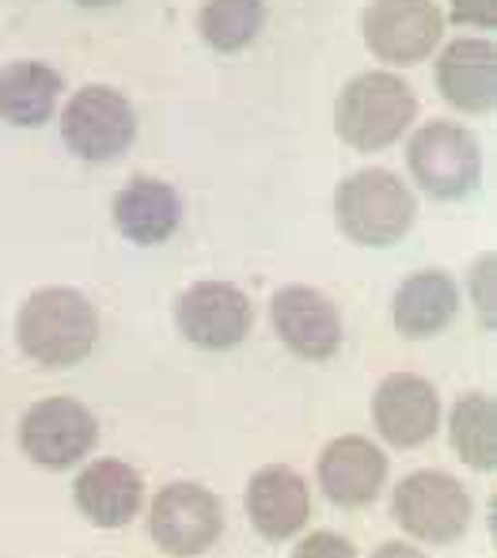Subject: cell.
Returning <instances> with one entry per match:
<instances>
[{
    "instance_id": "cell-1",
    "label": "cell",
    "mask_w": 497,
    "mask_h": 558,
    "mask_svg": "<svg viewBox=\"0 0 497 558\" xmlns=\"http://www.w3.org/2000/svg\"><path fill=\"white\" fill-rule=\"evenodd\" d=\"M15 338H20V350L46 368L81 365L99 342L96 304L65 286L38 289L15 316Z\"/></svg>"
},
{
    "instance_id": "cell-2",
    "label": "cell",
    "mask_w": 497,
    "mask_h": 558,
    "mask_svg": "<svg viewBox=\"0 0 497 558\" xmlns=\"http://www.w3.org/2000/svg\"><path fill=\"white\" fill-rule=\"evenodd\" d=\"M417 202L410 186L388 168H365L342 179L335 191V221L361 247H391L414 228Z\"/></svg>"
},
{
    "instance_id": "cell-3",
    "label": "cell",
    "mask_w": 497,
    "mask_h": 558,
    "mask_svg": "<svg viewBox=\"0 0 497 558\" xmlns=\"http://www.w3.org/2000/svg\"><path fill=\"white\" fill-rule=\"evenodd\" d=\"M417 114V99L396 73H361L335 104V133L357 153H380L396 145Z\"/></svg>"
},
{
    "instance_id": "cell-4",
    "label": "cell",
    "mask_w": 497,
    "mask_h": 558,
    "mask_svg": "<svg viewBox=\"0 0 497 558\" xmlns=\"http://www.w3.org/2000/svg\"><path fill=\"white\" fill-rule=\"evenodd\" d=\"M391 517L407 536L433 547H448L468 536L475 501L468 486L448 471H410L391 494Z\"/></svg>"
},
{
    "instance_id": "cell-5",
    "label": "cell",
    "mask_w": 497,
    "mask_h": 558,
    "mask_svg": "<svg viewBox=\"0 0 497 558\" xmlns=\"http://www.w3.org/2000/svg\"><path fill=\"white\" fill-rule=\"evenodd\" d=\"M410 175L429 198H468L483 179V153L471 130L460 122H425L407 148Z\"/></svg>"
},
{
    "instance_id": "cell-6",
    "label": "cell",
    "mask_w": 497,
    "mask_h": 558,
    "mask_svg": "<svg viewBox=\"0 0 497 558\" xmlns=\"http://www.w3.org/2000/svg\"><path fill=\"white\" fill-rule=\"evenodd\" d=\"M225 532V506L202 483H171L148 506V536L163 555H205Z\"/></svg>"
},
{
    "instance_id": "cell-7",
    "label": "cell",
    "mask_w": 497,
    "mask_h": 558,
    "mask_svg": "<svg viewBox=\"0 0 497 558\" xmlns=\"http://www.w3.org/2000/svg\"><path fill=\"white\" fill-rule=\"evenodd\" d=\"M61 137L81 160L110 163L137 137V114L122 92L107 84H88L69 99L61 114Z\"/></svg>"
},
{
    "instance_id": "cell-8",
    "label": "cell",
    "mask_w": 497,
    "mask_h": 558,
    "mask_svg": "<svg viewBox=\"0 0 497 558\" xmlns=\"http://www.w3.org/2000/svg\"><path fill=\"white\" fill-rule=\"evenodd\" d=\"M99 441V418L81 399L53 396L35 403L20 422V448L46 471H65L92 456Z\"/></svg>"
},
{
    "instance_id": "cell-9",
    "label": "cell",
    "mask_w": 497,
    "mask_h": 558,
    "mask_svg": "<svg viewBox=\"0 0 497 558\" xmlns=\"http://www.w3.org/2000/svg\"><path fill=\"white\" fill-rule=\"evenodd\" d=\"M361 31L368 50L388 65H422L445 35V15L433 0H373Z\"/></svg>"
},
{
    "instance_id": "cell-10",
    "label": "cell",
    "mask_w": 497,
    "mask_h": 558,
    "mask_svg": "<svg viewBox=\"0 0 497 558\" xmlns=\"http://www.w3.org/2000/svg\"><path fill=\"white\" fill-rule=\"evenodd\" d=\"M175 324L198 350H232L255 327V304L232 281H198L175 304Z\"/></svg>"
},
{
    "instance_id": "cell-11",
    "label": "cell",
    "mask_w": 497,
    "mask_h": 558,
    "mask_svg": "<svg viewBox=\"0 0 497 558\" xmlns=\"http://www.w3.org/2000/svg\"><path fill=\"white\" fill-rule=\"evenodd\" d=\"M270 319L281 342L304 361H330L342 350V316L312 286H286L274 293Z\"/></svg>"
},
{
    "instance_id": "cell-12",
    "label": "cell",
    "mask_w": 497,
    "mask_h": 558,
    "mask_svg": "<svg viewBox=\"0 0 497 558\" xmlns=\"http://www.w3.org/2000/svg\"><path fill=\"white\" fill-rule=\"evenodd\" d=\"M376 434L396 448H417L440 429V396L425 376L391 373L373 396Z\"/></svg>"
},
{
    "instance_id": "cell-13",
    "label": "cell",
    "mask_w": 497,
    "mask_h": 558,
    "mask_svg": "<svg viewBox=\"0 0 497 558\" xmlns=\"http://www.w3.org/2000/svg\"><path fill=\"white\" fill-rule=\"evenodd\" d=\"M315 478H319L323 494H327L335 506L365 509L380 498L384 483H388V456L368 441V437H357V434L335 437V441L319 452Z\"/></svg>"
},
{
    "instance_id": "cell-14",
    "label": "cell",
    "mask_w": 497,
    "mask_h": 558,
    "mask_svg": "<svg viewBox=\"0 0 497 558\" xmlns=\"http://www.w3.org/2000/svg\"><path fill=\"white\" fill-rule=\"evenodd\" d=\"M243 506H247V521L258 536L270 544H286L312 517V490L293 468L270 463L251 475Z\"/></svg>"
},
{
    "instance_id": "cell-15",
    "label": "cell",
    "mask_w": 497,
    "mask_h": 558,
    "mask_svg": "<svg viewBox=\"0 0 497 558\" xmlns=\"http://www.w3.org/2000/svg\"><path fill=\"white\" fill-rule=\"evenodd\" d=\"M73 501L96 529H125L141 513L145 478L125 460H96L76 475Z\"/></svg>"
},
{
    "instance_id": "cell-16",
    "label": "cell",
    "mask_w": 497,
    "mask_h": 558,
    "mask_svg": "<svg viewBox=\"0 0 497 558\" xmlns=\"http://www.w3.org/2000/svg\"><path fill=\"white\" fill-rule=\"evenodd\" d=\"M437 88L456 111L486 114L497 104V50L490 38H460L437 58Z\"/></svg>"
},
{
    "instance_id": "cell-17",
    "label": "cell",
    "mask_w": 497,
    "mask_h": 558,
    "mask_svg": "<svg viewBox=\"0 0 497 558\" xmlns=\"http://www.w3.org/2000/svg\"><path fill=\"white\" fill-rule=\"evenodd\" d=\"M114 225L118 232L130 243H141V247H156V243H168L175 235L179 221H183V202L160 179H133L125 191H118L114 198Z\"/></svg>"
},
{
    "instance_id": "cell-18",
    "label": "cell",
    "mask_w": 497,
    "mask_h": 558,
    "mask_svg": "<svg viewBox=\"0 0 497 558\" xmlns=\"http://www.w3.org/2000/svg\"><path fill=\"white\" fill-rule=\"evenodd\" d=\"M460 312V286L445 270H417L396 289L391 319L396 331L407 338L440 335Z\"/></svg>"
},
{
    "instance_id": "cell-19",
    "label": "cell",
    "mask_w": 497,
    "mask_h": 558,
    "mask_svg": "<svg viewBox=\"0 0 497 558\" xmlns=\"http://www.w3.org/2000/svg\"><path fill=\"white\" fill-rule=\"evenodd\" d=\"M61 99V73L43 61H15L0 69V118L8 125H31L50 122Z\"/></svg>"
},
{
    "instance_id": "cell-20",
    "label": "cell",
    "mask_w": 497,
    "mask_h": 558,
    "mask_svg": "<svg viewBox=\"0 0 497 558\" xmlns=\"http://www.w3.org/2000/svg\"><path fill=\"white\" fill-rule=\"evenodd\" d=\"M448 437L468 468L494 471L497 468V407L490 396L471 391L460 396L448 414Z\"/></svg>"
},
{
    "instance_id": "cell-21",
    "label": "cell",
    "mask_w": 497,
    "mask_h": 558,
    "mask_svg": "<svg viewBox=\"0 0 497 558\" xmlns=\"http://www.w3.org/2000/svg\"><path fill=\"white\" fill-rule=\"evenodd\" d=\"M266 23L263 0H205L198 12L202 38L220 53H240L258 38Z\"/></svg>"
},
{
    "instance_id": "cell-22",
    "label": "cell",
    "mask_w": 497,
    "mask_h": 558,
    "mask_svg": "<svg viewBox=\"0 0 497 558\" xmlns=\"http://www.w3.org/2000/svg\"><path fill=\"white\" fill-rule=\"evenodd\" d=\"M494 274H497V258L494 255H483L475 263V270H471L468 278V289H471V304H475L478 319H483V327H494L497 324V289H494Z\"/></svg>"
},
{
    "instance_id": "cell-23",
    "label": "cell",
    "mask_w": 497,
    "mask_h": 558,
    "mask_svg": "<svg viewBox=\"0 0 497 558\" xmlns=\"http://www.w3.org/2000/svg\"><path fill=\"white\" fill-rule=\"evenodd\" d=\"M293 558H357V547L338 532H312L293 547Z\"/></svg>"
},
{
    "instance_id": "cell-24",
    "label": "cell",
    "mask_w": 497,
    "mask_h": 558,
    "mask_svg": "<svg viewBox=\"0 0 497 558\" xmlns=\"http://www.w3.org/2000/svg\"><path fill=\"white\" fill-rule=\"evenodd\" d=\"M452 20L468 27H494L497 0H452Z\"/></svg>"
},
{
    "instance_id": "cell-25",
    "label": "cell",
    "mask_w": 497,
    "mask_h": 558,
    "mask_svg": "<svg viewBox=\"0 0 497 558\" xmlns=\"http://www.w3.org/2000/svg\"><path fill=\"white\" fill-rule=\"evenodd\" d=\"M373 558H425L417 547H410V544H402V539H388V544H380L373 551Z\"/></svg>"
},
{
    "instance_id": "cell-26",
    "label": "cell",
    "mask_w": 497,
    "mask_h": 558,
    "mask_svg": "<svg viewBox=\"0 0 497 558\" xmlns=\"http://www.w3.org/2000/svg\"><path fill=\"white\" fill-rule=\"evenodd\" d=\"M76 4H84V8H110V4H118V0H76Z\"/></svg>"
}]
</instances>
